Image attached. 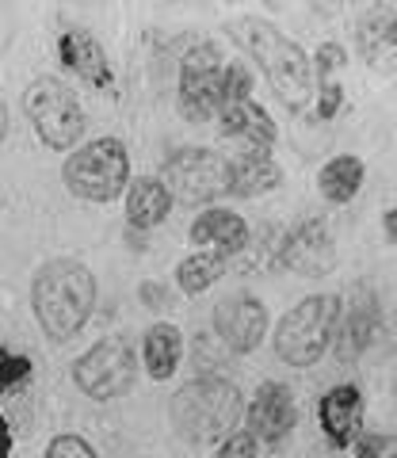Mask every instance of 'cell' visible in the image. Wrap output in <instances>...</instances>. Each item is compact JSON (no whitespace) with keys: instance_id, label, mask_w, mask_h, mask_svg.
Listing matches in <instances>:
<instances>
[{"instance_id":"obj_20","label":"cell","mask_w":397,"mask_h":458,"mask_svg":"<svg viewBox=\"0 0 397 458\" xmlns=\"http://www.w3.org/2000/svg\"><path fill=\"white\" fill-rule=\"evenodd\" d=\"M168 210H173V195H168V188L161 180L141 176L126 188V222H131L134 229L161 225L168 218Z\"/></svg>"},{"instance_id":"obj_18","label":"cell","mask_w":397,"mask_h":458,"mask_svg":"<svg viewBox=\"0 0 397 458\" xmlns=\"http://www.w3.org/2000/svg\"><path fill=\"white\" fill-rule=\"evenodd\" d=\"M222 134L233 138V141H245L249 153H267L275 146V123L260 104H233V107H222Z\"/></svg>"},{"instance_id":"obj_21","label":"cell","mask_w":397,"mask_h":458,"mask_svg":"<svg viewBox=\"0 0 397 458\" xmlns=\"http://www.w3.org/2000/svg\"><path fill=\"white\" fill-rule=\"evenodd\" d=\"M183 355V336L176 325H153L146 340H141V360H146V370L153 382H168L180 367Z\"/></svg>"},{"instance_id":"obj_6","label":"cell","mask_w":397,"mask_h":458,"mask_svg":"<svg viewBox=\"0 0 397 458\" xmlns=\"http://www.w3.org/2000/svg\"><path fill=\"white\" fill-rule=\"evenodd\" d=\"M23 114L46 149H73L84 134V111L77 92L58 77H38L23 92Z\"/></svg>"},{"instance_id":"obj_15","label":"cell","mask_w":397,"mask_h":458,"mask_svg":"<svg viewBox=\"0 0 397 458\" xmlns=\"http://www.w3.org/2000/svg\"><path fill=\"white\" fill-rule=\"evenodd\" d=\"M359 57L375 73H393L397 69V8H371L356 23Z\"/></svg>"},{"instance_id":"obj_23","label":"cell","mask_w":397,"mask_h":458,"mask_svg":"<svg viewBox=\"0 0 397 458\" xmlns=\"http://www.w3.org/2000/svg\"><path fill=\"white\" fill-rule=\"evenodd\" d=\"M363 180H367V165L351 153H340L317 172V191L329 199V203L340 207V203H351V199L359 195Z\"/></svg>"},{"instance_id":"obj_5","label":"cell","mask_w":397,"mask_h":458,"mask_svg":"<svg viewBox=\"0 0 397 458\" xmlns=\"http://www.w3.org/2000/svg\"><path fill=\"white\" fill-rule=\"evenodd\" d=\"M62 180L84 203H111L131 188V157L119 138H96L69 153Z\"/></svg>"},{"instance_id":"obj_29","label":"cell","mask_w":397,"mask_h":458,"mask_svg":"<svg viewBox=\"0 0 397 458\" xmlns=\"http://www.w3.org/2000/svg\"><path fill=\"white\" fill-rule=\"evenodd\" d=\"M215 458H257V436H252V432H233V436H225Z\"/></svg>"},{"instance_id":"obj_19","label":"cell","mask_w":397,"mask_h":458,"mask_svg":"<svg viewBox=\"0 0 397 458\" xmlns=\"http://www.w3.org/2000/svg\"><path fill=\"white\" fill-rule=\"evenodd\" d=\"M344 65H348V50L340 42H325L314 57V92L321 119H333L344 107V84H340V69Z\"/></svg>"},{"instance_id":"obj_1","label":"cell","mask_w":397,"mask_h":458,"mask_svg":"<svg viewBox=\"0 0 397 458\" xmlns=\"http://www.w3.org/2000/svg\"><path fill=\"white\" fill-rule=\"evenodd\" d=\"M96 306V276L80 260H46L35 271L31 283V310L38 328L50 340H73L92 318Z\"/></svg>"},{"instance_id":"obj_27","label":"cell","mask_w":397,"mask_h":458,"mask_svg":"<svg viewBox=\"0 0 397 458\" xmlns=\"http://www.w3.org/2000/svg\"><path fill=\"white\" fill-rule=\"evenodd\" d=\"M356 458H397V436H390V432H363L356 439Z\"/></svg>"},{"instance_id":"obj_7","label":"cell","mask_w":397,"mask_h":458,"mask_svg":"<svg viewBox=\"0 0 397 458\" xmlns=\"http://www.w3.org/2000/svg\"><path fill=\"white\" fill-rule=\"evenodd\" d=\"M73 382H77V390L89 394L92 401H115L122 394H131V386L138 382L134 348L122 336L96 340L73 363Z\"/></svg>"},{"instance_id":"obj_9","label":"cell","mask_w":397,"mask_h":458,"mask_svg":"<svg viewBox=\"0 0 397 458\" xmlns=\"http://www.w3.org/2000/svg\"><path fill=\"white\" fill-rule=\"evenodd\" d=\"M222 57L215 47L188 50L180 65V114L188 123H207L222 111Z\"/></svg>"},{"instance_id":"obj_13","label":"cell","mask_w":397,"mask_h":458,"mask_svg":"<svg viewBox=\"0 0 397 458\" xmlns=\"http://www.w3.org/2000/svg\"><path fill=\"white\" fill-rule=\"evenodd\" d=\"M245 417H249V432L252 436L272 443V447H279V443L287 439L294 432V424H298L294 394L283 382H260V390H257V397H252Z\"/></svg>"},{"instance_id":"obj_16","label":"cell","mask_w":397,"mask_h":458,"mask_svg":"<svg viewBox=\"0 0 397 458\" xmlns=\"http://www.w3.org/2000/svg\"><path fill=\"white\" fill-rule=\"evenodd\" d=\"M188 237H191V245H198L203 252H218V256H237L241 249L249 245V225L241 214L233 210H222V207H210L203 210L198 218L191 222L188 229Z\"/></svg>"},{"instance_id":"obj_2","label":"cell","mask_w":397,"mask_h":458,"mask_svg":"<svg viewBox=\"0 0 397 458\" xmlns=\"http://www.w3.org/2000/svg\"><path fill=\"white\" fill-rule=\"evenodd\" d=\"M230 31L260 62L267 84L283 99V107L291 114H302L309 107V99H314V69H309L306 50L260 16H241Z\"/></svg>"},{"instance_id":"obj_22","label":"cell","mask_w":397,"mask_h":458,"mask_svg":"<svg viewBox=\"0 0 397 458\" xmlns=\"http://www.w3.org/2000/svg\"><path fill=\"white\" fill-rule=\"evenodd\" d=\"M279 180H283V172L267 153H245L237 161H230V195H241V199L264 195L279 188Z\"/></svg>"},{"instance_id":"obj_25","label":"cell","mask_w":397,"mask_h":458,"mask_svg":"<svg viewBox=\"0 0 397 458\" xmlns=\"http://www.w3.org/2000/svg\"><path fill=\"white\" fill-rule=\"evenodd\" d=\"M35 367L27 355L20 352H8L4 344H0V394H20L27 382H31Z\"/></svg>"},{"instance_id":"obj_17","label":"cell","mask_w":397,"mask_h":458,"mask_svg":"<svg viewBox=\"0 0 397 458\" xmlns=\"http://www.w3.org/2000/svg\"><path fill=\"white\" fill-rule=\"evenodd\" d=\"M58 54H62L65 69H73V73L89 81L92 89H107V84H111L107 54H104V47L96 42V35L73 27V31H65V35L58 38Z\"/></svg>"},{"instance_id":"obj_26","label":"cell","mask_w":397,"mask_h":458,"mask_svg":"<svg viewBox=\"0 0 397 458\" xmlns=\"http://www.w3.org/2000/svg\"><path fill=\"white\" fill-rule=\"evenodd\" d=\"M252 92V73L241 62H230L222 73V107H233V104H245Z\"/></svg>"},{"instance_id":"obj_12","label":"cell","mask_w":397,"mask_h":458,"mask_svg":"<svg viewBox=\"0 0 397 458\" xmlns=\"http://www.w3.org/2000/svg\"><path fill=\"white\" fill-rule=\"evenodd\" d=\"M363 417H367L363 394H359V386H351V382L333 386V390L317 401V424H321V432L340 451L356 447V439L363 436Z\"/></svg>"},{"instance_id":"obj_11","label":"cell","mask_w":397,"mask_h":458,"mask_svg":"<svg viewBox=\"0 0 397 458\" xmlns=\"http://www.w3.org/2000/svg\"><path fill=\"white\" fill-rule=\"evenodd\" d=\"M215 333L222 336V344L230 352H252L260 348V340L267 333V310L260 298L252 294H233L225 298V302H218L215 310Z\"/></svg>"},{"instance_id":"obj_30","label":"cell","mask_w":397,"mask_h":458,"mask_svg":"<svg viewBox=\"0 0 397 458\" xmlns=\"http://www.w3.org/2000/svg\"><path fill=\"white\" fill-rule=\"evenodd\" d=\"M382 229H386L390 245H397V207H390L386 214H382Z\"/></svg>"},{"instance_id":"obj_10","label":"cell","mask_w":397,"mask_h":458,"mask_svg":"<svg viewBox=\"0 0 397 458\" xmlns=\"http://www.w3.org/2000/svg\"><path fill=\"white\" fill-rule=\"evenodd\" d=\"M279 260H283V267H291L294 276H306V279L329 276L336 267V241H333L329 222H321V218L302 222L287 241H283Z\"/></svg>"},{"instance_id":"obj_14","label":"cell","mask_w":397,"mask_h":458,"mask_svg":"<svg viewBox=\"0 0 397 458\" xmlns=\"http://www.w3.org/2000/svg\"><path fill=\"white\" fill-rule=\"evenodd\" d=\"M378 333V302H375V291L367 283L356 286V294L348 298L344 313H340V325H336V360L340 363H351L367 352V344L375 340Z\"/></svg>"},{"instance_id":"obj_31","label":"cell","mask_w":397,"mask_h":458,"mask_svg":"<svg viewBox=\"0 0 397 458\" xmlns=\"http://www.w3.org/2000/svg\"><path fill=\"white\" fill-rule=\"evenodd\" d=\"M8 454H12V428L0 417V458H8Z\"/></svg>"},{"instance_id":"obj_8","label":"cell","mask_w":397,"mask_h":458,"mask_svg":"<svg viewBox=\"0 0 397 458\" xmlns=\"http://www.w3.org/2000/svg\"><path fill=\"white\" fill-rule=\"evenodd\" d=\"M161 183L180 203H210L230 195V161L215 149H176L168 157Z\"/></svg>"},{"instance_id":"obj_3","label":"cell","mask_w":397,"mask_h":458,"mask_svg":"<svg viewBox=\"0 0 397 458\" xmlns=\"http://www.w3.org/2000/svg\"><path fill=\"white\" fill-rule=\"evenodd\" d=\"M173 424L188 443H222L233 436V424L241 420V390L230 378L198 375L188 386H180L173 405Z\"/></svg>"},{"instance_id":"obj_24","label":"cell","mask_w":397,"mask_h":458,"mask_svg":"<svg viewBox=\"0 0 397 458\" xmlns=\"http://www.w3.org/2000/svg\"><path fill=\"white\" fill-rule=\"evenodd\" d=\"M225 256H218V252H191L188 260H180V267H176V283H180V291L183 294H203L210 283H218L222 279V271H225Z\"/></svg>"},{"instance_id":"obj_32","label":"cell","mask_w":397,"mask_h":458,"mask_svg":"<svg viewBox=\"0 0 397 458\" xmlns=\"http://www.w3.org/2000/svg\"><path fill=\"white\" fill-rule=\"evenodd\" d=\"M8 138V107H4V99H0V141Z\"/></svg>"},{"instance_id":"obj_28","label":"cell","mask_w":397,"mask_h":458,"mask_svg":"<svg viewBox=\"0 0 397 458\" xmlns=\"http://www.w3.org/2000/svg\"><path fill=\"white\" fill-rule=\"evenodd\" d=\"M42 458H96V451L89 447V439L84 436H73V432H65V436H54L50 439V447Z\"/></svg>"},{"instance_id":"obj_4","label":"cell","mask_w":397,"mask_h":458,"mask_svg":"<svg viewBox=\"0 0 397 458\" xmlns=\"http://www.w3.org/2000/svg\"><path fill=\"white\" fill-rule=\"evenodd\" d=\"M344 298L340 294H314L302 298L294 310L283 313L275 328V355L287 367H314L336 336Z\"/></svg>"}]
</instances>
